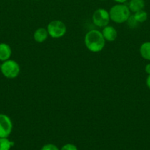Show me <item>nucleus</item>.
<instances>
[{
	"instance_id": "f257e3e1",
	"label": "nucleus",
	"mask_w": 150,
	"mask_h": 150,
	"mask_svg": "<svg viewBox=\"0 0 150 150\" xmlns=\"http://www.w3.org/2000/svg\"><path fill=\"white\" fill-rule=\"evenodd\" d=\"M84 41L85 46L90 51L97 53L102 51L105 45L106 40L101 32L96 29H93L85 35Z\"/></svg>"
},
{
	"instance_id": "f03ea898",
	"label": "nucleus",
	"mask_w": 150,
	"mask_h": 150,
	"mask_svg": "<svg viewBox=\"0 0 150 150\" xmlns=\"http://www.w3.org/2000/svg\"><path fill=\"white\" fill-rule=\"evenodd\" d=\"M130 12L128 6L125 4H116L113 6L109 11L110 18L116 23H124L131 16Z\"/></svg>"
},
{
	"instance_id": "7ed1b4c3",
	"label": "nucleus",
	"mask_w": 150,
	"mask_h": 150,
	"mask_svg": "<svg viewBox=\"0 0 150 150\" xmlns=\"http://www.w3.org/2000/svg\"><path fill=\"white\" fill-rule=\"evenodd\" d=\"M1 72L7 79H15L20 73V66L15 60L7 59L1 64Z\"/></svg>"
},
{
	"instance_id": "20e7f679",
	"label": "nucleus",
	"mask_w": 150,
	"mask_h": 150,
	"mask_svg": "<svg viewBox=\"0 0 150 150\" xmlns=\"http://www.w3.org/2000/svg\"><path fill=\"white\" fill-rule=\"evenodd\" d=\"M46 29L50 37L52 38H60L66 34V26L61 21L54 20L49 23Z\"/></svg>"
},
{
	"instance_id": "39448f33",
	"label": "nucleus",
	"mask_w": 150,
	"mask_h": 150,
	"mask_svg": "<svg viewBox=\"0 0 150 150\" xmlns=\"http://www.w3.org/2000/svg\"><path fill=\"white\" fill-rule=\"evenodd\" d=\"M92 20L96 26L104 27L108 25L110 20L109 12L103 8L97 9L93 14Z\"/></svg>"
},
{
	"instance_id": "423d86ee",
	"label": "nucleus",
	"mask_w": 150,
	"mask_h": 150,
	"mask_svg": "<svg viewBox=\"0 0 150 150\" xmlns=\"http://www.w3.org/2000/svg\"><path fill=\"white\" fill-rule=\"evenodd\" d=\"M13 130V123L7 115L0 114V138H7Z\"/></svg>"
},
{
	"instance_id": "0eeeda50",
	"label": "nucleus",
	"mask_w": 150,
	"mask_h": 150,
	"mask_svg": "<svg viewBox=\"0 0 150 150\" xmlns=\"http://www.w3.org/2000/svg\"><path fill=\"white\" fill-rule=\"evenodd\" d=\"M101 33H102L104 40L109 41V42H113V41L116 40L118 36L117 31L112 26H104Z\"/></svg>"
},
{
	"instance_id": "6e6552de",
	"label": "nucleus",
	"mask_w": 150,
	"mask_h": 150,
	"mask_svg": "<svg viewBox=\"0 0 150 150\" xmlns=\"http://www.w3.org/2000/svg\"><path fill=\"white\" fill-rule=\"evenodd\" d=\"M12 54V50L10 45L7 43H0V61L4 62L10 59Z\"/></svg>"
},
{
	"instance_id": "1a4fd4ad",
	"label": "nucleus",
	"mask_w": 150,
	"mask_h": 150,
	"mask_svg": "<svg viewBox=\"0 0 150 150\" xmlns=\"http://www.w3.org/2000/svg\"><path fill=\"white\" fill-rule=\"evenodd\" d=\"M49 36L47 29L45 28H38L34 32V40L38 42H43L47 39Z\"/></svg>"
},
{
	"instance_id": "9d476101",
	"label": "nucleus",
	"mask_w": 150,
	"mask_h": 150,
	"mask_svg": "<svg viewBox=\"0 0 150 150\" xmlns=\"http://www.w3.org/2000/svg\"><path fill=\"white\" fill-rule=\"evenodd\" d=\"M144 7H145L144 0H130L128 5V7L132 13H136L140 10H144Z\"/></svg>"
},
{
	"instance_id": "9b49d317",
	"label": "nucleus",
	"mask_w": 150,
	"mask_h": 150,
	"mask_svg": "<svg viewBox=\"0 0 150 150\" xmlns=\"http://www.w3.org/2000/svg\"><path fill=\"white\" fill-rule=\"evenodd\" d=\"M140 54L143 59L150 61V42H145L140 47Z\"/></svg>"
},
{
	"instance_id": "f8f14e48",
	"label": "nucleus",
	"mask_w": 150,
	"mask_h": 150,
	"mask_svg": "<svg viewBox=\"0 0 150 150\" xmlns=\"http://www.w3.org/2000/svg\"><path fill=\"white\" fill-rule=\"evenodd\" d=\"M14 145V142L7 138H0V150H10Z\"/></svg>"
},
{
	"instance_id": "ddd939ff",
	"label": "nucleus",
	"mask_w": 150,
	"mask_h": 150,
	"mask_svg": "<svg viewBox=\"0 0 150 150\" xmlns=\"http://www.w3.org/2000/svg\"><path fill=\"white\" fill-rule=\"evenodd\" d=\"M134 18L135 20L138 22V23H143V22L146 21L148 18V14L146 11L144 10H140V11L136 12L135 14L133 15Z\"/></svg>"
},
{
	"instance_id": "4468645a",
	"label": "nucleus",
	"mask_w": 150,
	"mask_h": 150,
	"mask_svg": "<svg viewBox=\"0 0 150 150\" xmlns=\"http://www.w3.org/2000/svg\"><path fill=\"white\" fill-rule=\"evenodd\" d=\"M126 21H127L128 26H129L130 28H135L137 26H138V22L135 20L133 16H129V18H128V20Z\"/></svg>"
},
{
	"instance_id": "2eb2a0df",
	"label": "nucleus",
	"mask_w": 150,
	"mask_h": 150,
	"mask_svg": "<svg viewBox=\"0 0 150 150\" xmlns=\"http://www.w3.org/2000/svg\"><path fill=\"white\" fill-rule=\"evenodd\" d=\"M41 150H60L58 149L56 145L52 144H45L44 146H42Z\"/></svg>"
},
{
	"instance_id": "dca6fc26",
	"label": "nucleus",
	"mask_w": 150,
	"mask_h": 150,
	"mask_svg": "<svg viewBox=\"0 0 150 150\" xmlns=\"http://www.w3.org/2000/svg\"><path fill=\"white\" fill-rule=\"evenodd\" d=\"M60 150H78L76 146H75L73 144H66L63 145Z\"/></svg>"
},
{
	"instance_id": "f3484780",
	"label": "nucleus",
	"mask_w": 150,
	"mask_h": 150,
	"mask_svg": "<svg viewBox=\"0 0 150 150\" xmlns=\"http://www.w3.org/2000/svg\"><path fill=\"white\" fill-rule=\"evenodd\" d=\"M145 72L148 75H150V63L147 64L145 67Z\"/></svg>"
},
{
	"instance_id": "a211bd4d",
	"label": "nucleus",
	"mask_w": 150,
	"mask_h": 150,
	"mask_svg": "<svg viewBox=\"0 0 150 150\" xmlns=\"http://www.w3.org/2000/svg\"><path fill=\"white\" fill-rule=\"evenodd\" d=\"M146 86L149 89H150V75H149L148 77L146 78Z\"/></svg>"
},
{
	"instance_id": "6ab92c4d",
	"label": "nucleus",
	"mask_w": 150,
	"mask_h": 150,
	"mask_svg": "<svg viewBox=\"0 0 150 150\" xmlns=\"http://www.w3.org/2000/svg\"><path fill=\"white\" fill-rule=\"evenodd\" d=\"M115 1H116V2L119 3V4H123V3L126 2L127 0H114Z\"/></svg>"
},
{
	"instance_id": "aec40b11",
	"label": "nucleus",
	"mask_w": 150,
	"mask_h": 150,
	"mask_svg": "<svg viewBox=\"0 0 150 150\" xmlns=\"http://www.w3.org/2000/svg\"><path fill=\"white\" fill-rule=\"evenodd\" d=\"M0 70H1V64H0Z\"/></svg>"
},
{
	"instance_id": "412c9836",
	"label": "nucleus",
	"mask_w": 150,
	"mask_h": 150,
	"mask_svg": "<svg viewBox=\"0 0 150 150\" xmlns=\"http://www.w3.org/2000/svg\"><path fill=\"white\" fill-rule=\"evenodd\" d=\"M101 1H104V0H101Z\"/></svg>"
}]
</instances>
